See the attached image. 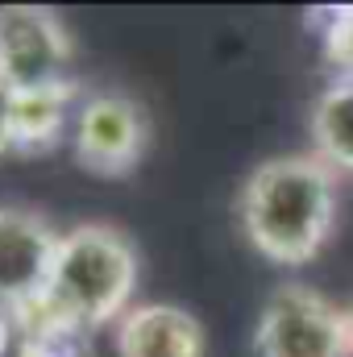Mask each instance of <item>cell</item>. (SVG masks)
I'll return each mask as SVG.
<instances>
[{"instance_id": "6da1fadb", "label": "cell", "mask_w": 353, "mask_h": 357, "mask_svg": "<svg viewBox=\"0 0 353 357\" xmlns=\"http://www.w3.org/2000/svg\"><path fill=\"white\" fill-rule=\"evenodd\" d=\"M137 274V250L117 225H75L59 233L42 299L17 320V328L21 337H75L84 328L117 324L133 307Z\"/></svg>"}, {"instance_id": "7a4b0ae2", "label": "cell", "mask_w": 353, "mask_h": 357, "mask_svg": "<svg viewBox=\"0 0 353 357\" xmlns=\"http://www.w3.org/2000/svg\"><path fill=\"white\" fill-rule=\"evenodd\" d=\"M337 175L316 154H274L258 162L237 195V220L254 254L295 270L320 258L337 229Z\"/></svg>"}, {"instance_id": "3957f363", "label": "cell", "mask_w": 353, "mask_h": 357, "mask_svg": "<svg viewBox=\"0 0 353 357\" xmlns=\"http://www.w3.org/2000/svg\"><path fill=\"white\" fill-rule=\"evenodd\" d=\"M71 59L75 46L59 13L33 4L0 8V79L13 88V96L75 91Z\"/></svg>"}, {"instance_id": "277c9868", "label": "cell", "mask_w": 353, "mask_h": 357, "mask_svg": "<svg viewBox=\"0 0 353 357\" xmlns=\"http://www.w3.org/2000/svg\"><path fill=\"white\" fill-rule=\"evenodd\" d=\"M254 349L258 357H353L345 303L308 282L274 287L254 328Z\"/></svg>"}, {"instance_id": "5b68a950", "label": "cell", "mask_w": 353, "mask_h": 357, "mask_svg": "<svg viewBox=\"0 0 353 357\" xmlns=\"http://www.w3.org/2000/svg\"><path fill=\"white\" fill-rule=\"evenodd\" d=\"M71 150L75 162L100 178L133 175L150 150V116L125 91L80 96L71 116Z\"/></svg>"}, {"instance_id": "8992f818", "label": "cell", "mask_w": 353, "mask_h": 357, "mask_svg": "<svg viewBox=\"0 0 353 357\" xmlns=\"http://www.w3.org/2000/svg\"><path fill=\"white\" fill-rule=\"evenodd\" d=\"M59 229L33 208H0V307L21 320L42 299Z\"/></svg>"}, {"instance_id": "52a82bcc", "label": "cell", "mask_w": 353, "mask_h": 357, "mask_svg": "<svg viewBox=\"0 0 353 357\" xmlns=\"http://www.w3.org/2000/svg\"><path fill=\"white\" fill-rule=\"evenodd\" d=\"M117 357H204V324L175 303H133L112 324Z\"/></svg>"}, {"instance_id": "ba28073f", "label": "cell", "mask_w": 353, "mask_h": 357, "mask_svg": "<svg viewBox=\"0 0 353 357\" xmlns=\"http://www.w3.org/2000/svg\"><path fill=\"white\" fill-rule=\"evenodd\" d=\"M312 154L333 171L353 175V84L333 79L312 104Z\"/></svg>"}, {"instance_id": "9c48e42d", "label": "cell", "mask_w": 353, "mask_h": 357, "mask_svg": "<svg viewBox=\"0 0 353 357\" xmlns=\"http://www.w3.org/2000/svg\"><path fill=\"white\" fill-rule=\"evenodd\" d=\"M324 59L337 71L333 79L353 84V4H341L324 17Z\"/></svg>"}, {"instance_id": "30bf717a", "label": "cell", "mask_w": 353, "mask_h": 357, "mask_svg": "<svg viewBox=\"0 0 353 357\" xmlns=\"http://www.w3.org/2000/svg\"><path fill=\"white\" fill-rule=\"evenodd\" d=\"M0 154H17V96L0 79Z\"/></svg>"}, {"instance_id": "8fae6325", "label": "cell", "mask_w": 353, "mask_h": 357, "mask_svg": "<svg viewBox=\"0 0 353 357\" xmlns=\"http://www.w3.org/2000/svg\"><path fill=\"white\" fill-rule=\"evenodd\" d=\"M21 357H80V354H75L71 337H25Z\"/></svg>"}, {"instance_id": "7c38bea8", "label": "cell", "mask_w": 353, "mask_h": 357, "mask_svg": "<svg viewBox=\"0 0 353 357\" xmlns=\"http://www.w3.org/2000/svg\"><path fill=\"white\" fill-rule=\"evenodd\" d=\"M13 337H17V320H13V316L0 307V357L13 349Z\"/></svg>"}, {"instance_id": "4fadbf2b", "label": "cell", "mask_w": 353, "mask_h": 357, "mask_svg": "<svg viewBox=\"0 0 353 357\" xmlns=\"http://www.w3.org/2000/svg\"><path fill=\"white\" fill-rule=\"evenodd\" d=\"M345 320H350V341H353V299L345 303Z\"/></svg>"}]
</instances>
